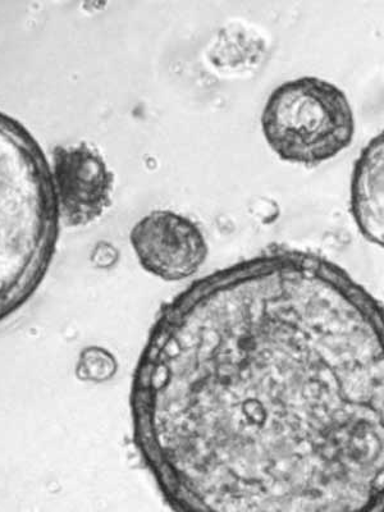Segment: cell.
<instances>
[{"mask_svg": "<svg viewBox=\"0 0 384 512\" xmlns=\"http://www.w3.org/2000/svg\"><path fill=\"white\" fill-rule=\"evenodd\" d=\"M377 301L338 265L278 249L163 313L137 365V448L176 504L363 511L383 491Z\"/></svg>", "mask_w": 384, "mask_h": 512, "instance_id": "6da1fadb", "label": "cell"}, {"mask_svg": "<svg viewBox=\"0 0 384 512\" xmlns=\"http://www.w3.org/2000/svg\"><path fill=\"white\" fill-rule=\"evenodd\" d=\"M61 227L47 155L21 122L0 112V323L39 290Z\"/></svg>", "mask_w": 384, "mask_h": 512, "instance_id": "7a4b0ae2", "label": "cell"}, {"mask_svg": "<svg viewBox=\"0 0 384 512\" xmlns=\"http://www.w3.org/2000/svg\"><path fill=\"white\" fill-rule=\"evenodd\" d=\"M262 130L278 158L314 167L349 148L356 123L344 90L319 77L304 76L272 91L264 105Z\"/></svg>", "mask_w": 384, "mask_h": 512, "instance_id": "3957f363", "label": "cell"}, {"mask_svg": "<svg viewBox=\"0 0 384 512\" xmlns=\"http://www.w3.org/2000/svg\"><path fill=\"white\" fill-rule=\"evenodd\" d=\"M130 241L141 267L169 282L194 276L209 253L198 224L172 210L146 214L132 227Z\"/></svg>", "mask_w": 384, "mask_h": 512, "instance_id": "277c9868", "label": "cell"}, {"mask_svg": "<svg viewBox=\"0 0 384 512\" xmlns=\"http://www.w3.org/2000/svg\"><path fill=\"white\" fill-rule=\"evenodd\" d=\"M50 169L64 226H88L111 207L114 175L93 145L57 146Z\"/></svg>", "mask_w": 384, "mask_h": 512, "instance_id": "5b68a950", "label": "cell"}, {"mask_svg": "<svg viewBox=\"0 0 384 512\" xmlns=\"http://www.w3.org/2000/svg\"><path fill=\"white\" fill-rule=\"evenodd\" d=\"M384 135L379 132L361 150L352 169L350 212L361 235L383 246Z\"/></svg>", "mask_w": 384, "mask_h": 512, "instance_id": "8992f818", "label": "cell"}, {"mask_svg": "<svg viewBox=\"0 0 384 512\" xmlns=\"http://www.w3.org/2000/svg\"><path fill=\"white\" fill-rule=\"evenodd\" d=\"M118 372V361L113 352L102 346L82 349L75 373L81 382L102 384L112 381Z\"/></svg>", "mask_w": 384, "mask_h": 512, "instance_id": "52a82bcc", "label": "cell"}, {"mask_svg": "<svg viewBox=\"0 0 384 512\" xmlns=\"http://www.w3.org/2000/svg\"><path fill=\"white\" fill-rule=\"evenodd\" d=\"M91 256H93L91 259H93L96 267L112 268L116 265L120 254H118V250L113 245L108 244V242H100L99 245H96Z\"/></svg>", "mask_w": 384, "mask_h": 512, "instance_id": "ba28073f", "label": "cell"}]
</instances>
